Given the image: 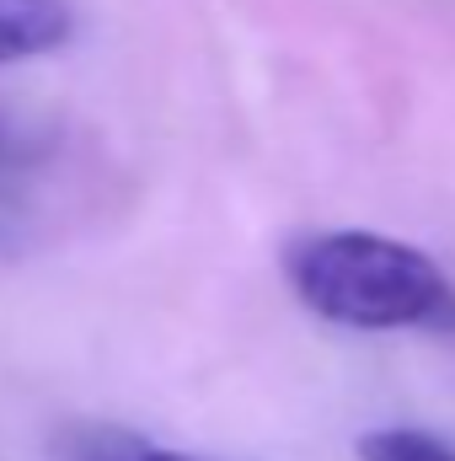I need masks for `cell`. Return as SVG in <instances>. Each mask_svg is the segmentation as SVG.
I'll return each instance as SVG.
<instances>
[{"instance_id":"obj_1","label":"cell","mask_w":455,"mask_h":461,"mask_svg":"<svg viewBox=\"0 0 455 461\" xmlns=\"http://www.w3.org/2000/svg\"><path fill=\"white\" fill-rule=\"evenodd\" d=\"M284 279L306 312L359 333H455V279L413 241L380 230H317L284 247Z\"/></svg>"},{"instance_id":"obj_2","label":"cell","mask_w":455,"mask_h":461,"mask_svg":"<svg viewBox=\"0 0 455 461\" xmlns=\"http://www.w3.org/2000/svg\"><path fill=\"white\" fill-rule=\"evenodd\" d=\"M76 32L70 0H0V65L65 49Z\"/></svg>"},{"instance_id":"obj_3","label":"cell","mask_w":455,"mask_h":461,"mask_svg":"<svg viewBox=\"0 0 455 461\" xmlns=\"http://www.w3.org/2000/svg\"><path fill=\"white\" fill-rule=\"evenodd\" d=\"M145 451H150V440H139L118 424H76L59 440L65 461H145Z\"/></svg>"},{"instance_id":"obj_4","label":"cell","mask_w":455,"mask_h":461,"mask_svg":"<svg viewBox=\"0 0 455 461\" xmlns=\"http://www.w3.org/2000/svg\"><path fill=\"white\" fill-rule=\"evenodd\" d=\"M359 461H455V446H445L429 429H370L359 435Z\"/></svg>"},{"instance_id":"obj_5","label":"cell","mask_w":455,"mask_h":461,"mask_svg":"<svg viewBox=\"0 0 455 461\" xmlns=\"http://www.w3.org/2000/svg\"><path fill=\"white\" fill-rule=\"evenodd\" d=\"M145 461H199V456H183V451H161V446H150Z\"/></svg>"}]
</instances>
